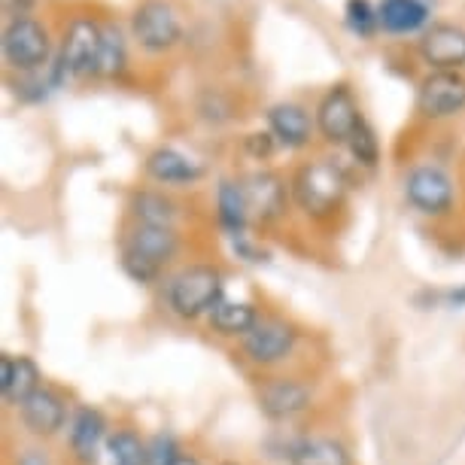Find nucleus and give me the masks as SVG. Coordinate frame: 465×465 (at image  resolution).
<instances>
[{
	"mask_svg": "<svg viewBox=\"0 0 465 465\" xmlns=\"http://www.w3.org/2000/svg\"><path fill=\"white\" fill-rule=\"evenodd\" d=\"M101 43H104V22L89 13H76L64 25L58 40V52L49 64L52 85L64 89L74 80H98L101 74Z\"/></svg>",
	"mask_w": 465,
	"mask_h": 465,
	"instance_id": "f257e3e1",
	"label": "nucleus"
},
{
	"mask_svg": "<svg viewBox=\"0 0 465 465\" xmlns=\"http://www.w3.org/2000/svg\"><path fill=\"white\" fill-rule=\"evenodd\" d=\"M350 192L347 171L331 159L304 162L292 177V198L295 204L313 219H326L344 204Z\"/></svg>",
	"mask_w": 465,
	"mask_h": 465,
	"instance_id": "f03ea898",
	"label": "nucleus"
},
{
	"mask_svg": "<svg viewBox=\"0 0 465 465\" xmlns=\"http://www.w3.org/2000/svg\"><path fill=\"white\" fill-rule=\"evenodd\" d=\"M0 49H4L6 70H13V74H19V76L49 70L52 58H55V52H58L46 22H40L37 15H19V19L6 22Z\"/></svg>",
	"mask_w": 465,
	"mask_h": 465,
	"instance_id": "7ed1b4c3",
	"label": "nucleus"
},
{
	"mask_svg": "<svg viewBox=\"0 0 465 465\" xmlns=\"http://www.w3.org/2000/svg\"><path fill=\"white\" fill-rule=\"evenodd\" d=\"M180 238L168 225H140L128 232L125 243H122V268L137 283H153L159 280L162 268L177 256Z\"/></svg>",
	"mask_w": 465,
	"mask_h": 465,
	"instance_id": "20e7f679",
	"label": "nucleus"
},
{
	"mask_svg": "<svg viewBox=\"0 0 465 465\" xmlns=\"http://www.w3.org/2000/svg\"><path fill=\"white\" fill-rule=\"evenodd\" d=\"M128 34L146 55H164L183 43L186 25H183V15L171 0H140L131 10Z\"/></svg>",
	"mask_w": 465,
	"mask_h": 465,
	"instance_id": "39448f33",
	"label": "nucleus"
},
{
	"mask_svg": "<svg viewBox=\"0 0 465 465\" xmlns=\"http://www.w3.org/2000/svg\"><path fill=\"white\" fill-rule=\"evenodd\" d=\"M223 302V274L213 265L183 268L168 286L171 311L183 320H198Z\"/></svg>",
	"mask_w": 465,
	"mask_h": 465,
	"instance_id": "423d86ee",
	"label": "nucleus"
},
{
	"mask_svg": "<svg viewBox=\"0 0 465 465\" xmlns=\"http://www.w3.org/2000/svg\"><path fill=\"white\" fill-rule=\"evenodd\" d=\"M313 119H317V131L320 137L331 146H347L350 134L356 131V125L362 122V110H359L356 92L350 83H335L322 92V98L313 110Z\"/></svg>",
	"mask_w": 465,
	"mask_h": 465,
	"instance_id": "0eeeda50",
	"label": "nucleus"
},
{
	"mask_svg": "<svg viewBox=\"0 0 465 465\" xmlns=\"http://www.w3.org/2000/svg\"><path fill=\"white\" fill-rule=\"evenodd\" d=\"M417 113L441 122L465 113V74L462 70H429L417 83Z\"/></svg>",
	"mask_w": 465,
	"mask_h": 465,
	"instance_id": "6e6552de",
	"label": "nucleus"
},
{
	"mask_svg": "<svg viewBox=\"0 0 465 465\" xmlns=\"http://www.w3.org/2000/svg\"><path fill=\"white\" fill-rule=\"evenodd\" d=\"M405 198L408 204L426 216H444L453 207L456 189L450 173L438 164H417L405 180Z\"/></svg>",
	"mask_w": 465,
	"mask_h": 465,
	"instance_id": "1a4fd4ad",
	"label": "nucleus"
},
{
	"mask_svg": "<svg viewBox=\"0 0 465 465\" xmlns=\"http://www.w3.org/2000/svg\"><path fill=\"white\" fill-rule=\"evenodd\" d=\"M417 55L429 70H465V28L456 22H435L417 40Z\"/></svg>",
	"mask_w": 465,
	"mask_h": 465,
	"instance_id": "9d476101",
	"label": "nucleus"
},
{
	"mask_svg": "<svg viewBox=\"0 0 465 465\" xmlns=\"http://www.w3.org/2000/svg\"><path fill=\"white\" fill-rule=\"evenodd\" d=\"M243 192H247L250 219L256 223H274L286 213L289 195L292 186H286V180L274 171H252L250 177H243Z\"/></svg>",
	"mask_w": 465,
	"mask_h": 465,
	"instance_id": "9b49d317",
	"label": "nucleus"
},
{
	"mask_svg": "<svg viewBox=\"0 0 465 465\" xmlns=\"http://www.w3.org/2000/svg\"><path fill=\"white\" fill-rule=\"evenodd\" d=\"M271 137L277 140L280 149H304L311 146L313 131H317V119L307 113V107L295 101H280L274 107H268L265 113Z\"/></svg>",
	"mask_w": 465,
	"mask_h": 465,
	"instance_id": "f8f14e48",
	"label": "nucleus"
},
{
	"mask_svg": "<svg viewBox=\"0 0 465 465\" xmlns=\"http://www.w3.org/2000/svg\"><path fill=\"white\" fill-rule=\"evenodd\" d=\"M381 31L390 37H423L432 28V0H381Z\"/></svg>",
	"mask_w": 465,
	"mask_h": 465,
	"instance_id": "ddd939ff",
	"label": "nucleus"
},
{
	"mask_svg": "<svg viewBox=\"0 0 465 465\" xmlns=\"http://www.w3.org/2000/svg\"><path fill=\"white\" fill-rule=\"evenodd\" d=\"M298 331L283 320H259L256 329L243 338V353L256 365H274L295 350Z\"/></svg>",
	"mask_w": 465,
	"mask_h": 465,
	"instance_id": "4468645a",
	"label": "nucleus"
},
{
	"mask_svg": "<svg viewBox=\"0 0 465 465\" xmlns=\"http://www.w3.org/2000/svg\"><path fill=\"white\" fill-rule=\"evenodd\" d=\"M70 453L80 465H98L101 450L107 447V420L98 408H80L70 417Z\"/></svg>",
	"mask_w": 465,
	"mask_h": 465,
	"instance_id": "2eb2a0df",
	"label": "nucleus"
},
{
	"mask_svg": "<svg viewBox=\"0 0 465 465\" xmlns=\"http://www.w3.org/2000/svg\"><path fill=\"white\" fill-rule=\"evenodd\" d=\"M146 177L159 186H192L204 177V168L173 146H159L146 155Z\"/></svg>",
	"mask_w": 465,
	"mask_h": 465,
	"instance_id": "dca6fc26",
	"label": "nucleus"
},
{
	"mask_svg": "<svg viewBox=\"0 0 465 465\" xmlns=\"http://www.w3.org/2000/svg\"><path fill=\"white\" fill-rule=\"evenodd\" d=\"M19 411H22L25 429L40 438L61 432L67 423V401L61 399L55 390H49V386H40L28 401H22Z\"/></svg>",
	"mask_w": 465,
	"mask_h": 465,
	"instance_id": "f3484780",
	"label": "nucleus"
},
{
	"mask_svg": "<svg viewBox=\"0 0 465 465\" xmlns=\"http://www.w3.org/2000/svg\"><path fill=\"white\" fill-rule=\"evenodd\" d=\"M311 405V390L298 381H268L259 392V408L268 420H292Z\"/></svg>",
	"mask_w": 465,
	"mask_h": 465,
	"instance_id": "a211bd4d",
	"label": "nucleus"
},
{
	"mask_svg": "<svg viewBox=\"0 0 465 465\" xmlns=\"http://www.w3.org/2000/svg\"><path fill=\"white\" fill-rule=\"evenodd\" d=\"M216 219L228 238H243L250 225V204L243 183L238 180H219L216 186Z\"/></svg>",
	"mask_w": 465,
	"mask_h": 465,
	"instance_id": "6ab92c4d",
	"label": "nucleus"
},
{
	"mask_svg": "<svg viewBox=\"0 0 465 465\" xmlns=\"http://www.w3.org/2000/svg\"><path fill=\"white\" fill-rule=\"evenodd\" d=\"M0 390L10 405H22L40 390V368L28 356L0 359Z\"/></svg>",
	"mask_w": 465,
	"mask_h": 465,
	"instance_id": "aec40b11",
	"label": "nucleus"
},
{
	"mask_svg": "<svg viewBox=\"0 0 465 465\" xmlns=\"http://www.w3.org/2000/svg\"><path fill=\"white\" fill-rule=\"evenodd\" d=\"M128 40L131 34L116 19H104V43H101V74L98 80H119L128 70Z\"/></svg>",
	"mask_w": 465,
	"mask_h": 465,
	"instance_id": "412c9836",
	"label": "nucleus"
},
{
	"mask_svg": "<svg viewBox=\"0 0 465 465\" xmlns=\"http://www.w3.org/2000/svg\"><path fill=\"white\" fill-rule=\"evenodd\" d=\"M259 322L256 307L247 302H228L223 298L213 311H210V326H213L219 335L228 338H247Z\"/></svg>",
	"mask_w": 465,
	"mask_h": 465,
	"instance_id": "4be33fe9",
	"label": "nucleus"
},
{
	"mask_svg": "<svg viewBox=\"0 0 465 465\" xmlns=\"http://www.w3.org/2000/svg\"><path fill=\"white\" fill-rule=\"evenodd\" d=\"M131 216L137 219L140 225H168L173 228V219H177V204L164 195V192H134L131 198Z\"/></svg>",
	"mask_w": 465,
	"mask_h": 465,
	"instance_id": "5701e85b",
	"label": "nucleus"
},
{
	"mask_svg": "<svg viewBox=\"0 0 465 465\" xmlns=\"http://www.w3.org/2000/svg\"><path fill=\"white\" fill-rule=\"evenodd\" d=\"M292 465H350L347 450L331 438H298L292 456Z\"/></svg>",
	"mask_w": 465,
	"mask_h": 465,
	"instance_id": "b1692460",
	"label": "nucleus"
},
{
	"mask_svg": "<svg viewBox=\"0 0 465 465\" xmlns=\"http://www.w3.org/2000/svg\"><path fill=\"white\" fill-rule=\"evenodd\" d=\"M344 28L356 40H374L381 31V15L371 0H344Z\"/></svg>",
	"mask_w": 465,
	"mask_h": 465,
	"instance_id": "393cba45",
	"label": "nucleus"
},
{
	"mask_svg": "<svg viewBox=\"0 0 465 465\" xmlns=\"http://www.w3.org/2000/svg\"><path fill=\"white\" fill-rule=\"evenodd\" d=\"M347 153L353 155V162L359 168H377V162H381V140H377V131L371 128V122L365 116L356 125L353 134H350Z\"/></svg>",
	"mask_w": 465,
	"mask_h": 465,
	"instance_id": "a878e982",
	"label": "nucleus"
},
{
	"mask_svg": "<svg viewBox=\"0 0 465 465\" xmlns=\"http://www.w3.org/2000/svg\"><path fill=\"white\" fill-rule=\"evenodd\" d=\"M110 465H149L146 444L134 432H116L107 438Z\"/></svg>",
	"mask_w": 465,
	"mask_h": 465,
	"instance_id": "bb28decb",
	"label": "nucleus"
},
{
	"mask_svg": "<svg viewBox=\"0 0 465 465\" xmlns=\"http://www.w3.org/2000/svg\"><path fill=\"white\" fill-rule=\"evenodd\" d=\"M180 444L177 438H173L171 432H159L153 435V441L146 444V456H149V465H173L180 456Z\"/></svg>",
	"mask_w": 465,
	"mask_h": 465,
	"instance_id": "cd10ccee",
	"label": "nucleus"
},
{
	"mask_svg": "<svg viewBox=\"0 0 465 465\" xmlns=\"http://www.w3.org/2000/svg\"><path fill=\"white\" fill-rule=\"evenodd\" d=\"M247 149H250L252 159H268V155L277 149V140L271 137V131H256V134L247 137Z\"/></svg>",
	"mask_w": 465,
	"mask_h": 465,
	"instance_id": "c85d7f7f",
	"label": "nucleus"
},
{
	"mask_svg": "<svg viewBox=\"0 0 465 465\" xmlns=\"http://www.w3.org/2000/svg\"><path fill=\"white\" fill-rule=\"evenodd\" d=\"M232 247H234V252H238V259H243V262H252V265H259V262H268V252L259 250L256 243H250L247 234H243V238H234Z\"/></svg>",
	"mask_w": 465,
	"mask_h": 465,
	"instance_id": "c756f323",
	"label": "nucleus"
},
{
	"mask_svg": "<svg viewBox=\"0 0 465 465\" xmlns=\"http://www.w3.org/2000/svg\"><path fill=\"white\" fill-rule=\"evenodd\" d=\"M34 4H37V0H6V15H10V19L34 15Z\"/></svg>",
	"mask_w": 465,
	"mask_h": 465,
	"instance_id": "7c9ffc66",
	"label": "nucleus"
},
{
	"mask_svg": "<svg viewBox=\"0 0 465 465\" xmlns=\"http://www.w3.org/2000/svg\"><path fill=\"white\" fill-rule=\"evenodd\" d=\"M15 465H49V460L43 450H25L19 460H15Z\"/></svg>",
	"mask_w": 465,
	"mask_h": 465,
	"instance_id": "2f4dec72",
	"label": "nucleus"
},
{
	"mask_svg": "<svg viewBox=\"0 0 465 465\" xmlns=\"http://www.w3.org/2000/svg\"><path fill=\"white\" fill-rule=\"evenodd\" d=\"M444 307H465V286L462 289H447L441 295Z\"/></svg>",
	"mask_w": 465,
	"mask_h": 465,
	"instance_id": "473e14b6",
	"label": "nucleus"
},
{
	"mask_svg": "<svg viewBox=\"0 0 465 465\" xmlns=\"http://www.w3.org/2000/svg\"><path fill=\"white\" fill-rule=\"evenodd\" d=\"M173 465H201V462H198L192 453H180V456H177V462H173Z\"/></svg>",
	"mask_w": 465,
	"mask_h": 465,
	"instance_id": "72a5a7b5",
	"label": "nucleus"
},
{
	"mask_svg": "<svg viewBox=\"0 0 465 465\" xmlns=\"http://www.w3.org/2000/svg\"><path fill=\"white\" fill-rule=\"evenodd\" d=\"M223 465H238V462H223Z\"/></svg>",
	"mask_w": 465,
	"mask_h": 465,
	"instance_id": "f704fd0d",
	"label": "nucleus"
}]
</instances>
